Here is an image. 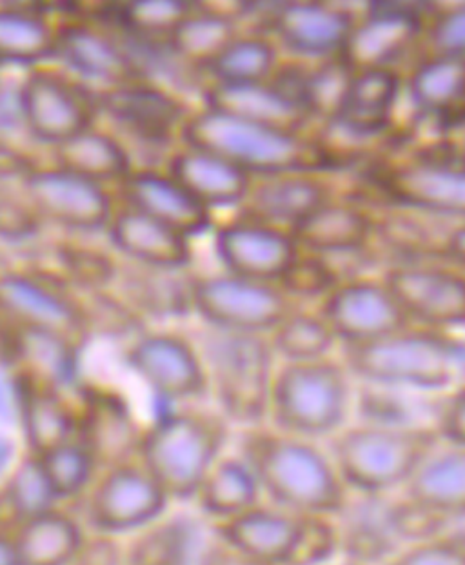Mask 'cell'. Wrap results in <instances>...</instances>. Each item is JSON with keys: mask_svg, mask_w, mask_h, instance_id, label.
Here are the masks:
<instances>
[{"mask_svg": "<svg viewBox=\"0 0 465 565\" xmlns=\"http://www.w3.org/2000/svg\"><path fill=\"white\" fill-rule=\"evenodd\" d=\"M236 452L255 475L264 502L332 519L348 499L324 443L262 424L239 431Z\"/></svg>", "mask_w": 465, "mask_h": 565, "instance_id": "obj_1", "label": "cell"}, {"mask_svg": "<svg viewBox=\"0 0 465 565\" xmlns=\"http://www.w3.org/2000/svg\"><path fill=\"white\" fill-rule=\"evenodd\" d=\"M342 364L369 387L440 395L461 386L465 345L447 329L408 324L380 339L344 344Z\"/></svg>", "mask_w": 465, "mask_h": 565, "instance_id": "obj_2", "label": "cell"}, {"mask_svg": "<svg viewBox=\"0 0 465 565\" xmlns=\"http://www.w3.org/2000/svg\"><path fill=\"white\" fill-rule=\"evenodd\" d=\"M231 437L233 427L215 407L182 404L142 427L135 457L165 489L171 504H184L228 451Z\"/></svg>", "mask_w": 465, "mask_h": 565, "instance_id": "obj_3", "label": "cell"}, {"mask_svg": "<svg viewBox=\"0 0 465 565\" xmlns=\"http://www.w3.org/2000/svg\"><path fill=\"white\" fill-rule=\"evenodd\" d=\"M349 493H399L440 440L425 424H346L326 440Z\"/></svg>", "mask_w": 465, "mask_h": 565, "instance_id": "obj_4", "label": "cell"}, {"mask_svg": "<svg viewBox=\"0 0 465 565\" xmlns=\"http://www.w3.org/2000/svg\"><path fill=\"white\" fill-rule=\"evenodd\" d=\"M193 148L220 154L247 175L317 173L331 166L320 146L300 139L295 131L242 119L220 109H205L184 126Z\"/></svg>", "mask_w": 465, "mask_h": 565, "instance_id": "obj_5", "label": "cell"}, {"mask_svg": "<svg viewBox=\"0 0 465 565\" xmlns=\"http://www.w3.org/2000/svg\"><path fill=\"white\" fill-rule=\"evenodd\" d=\"M200 356L216 412L231 427L250 429L267 424L275 376V353L267 334L205 328Z\"/></svg>", "mask_w": 465, "mask_h": 565, "instance_id": "obj_6", "label": "cell"}, {"mask_svg": "<svg viewBox=\"0 0 465 565\" xmlns=\"http://www.w3.org/2000/svg\"><path fill=\"white\" fill-rule=\"evenodd\" d=\"M351 375L342 362H286L275 371L267 424L298 437L326 443L349 420Z\"/></svg>", "mask_w": 465, "mask_h": 565, "instance_id": "obj_7", "label": "cell"}, {"mask_svg": "<svg viewBox=\"0 0 465 565\" xmlns=\"http://www.w3.org/2000/svg\"><path fill=\"white\" fill-rule=\"evenodd\" d=\"M210 530L270 565H324L337 558V530L331 516L302 513L264 500Z\"/></svg>", "mask_w": 465, "mask_h": 565, "instance_id": "obj_8", "label": "cell"}, {"mask_svg": "<svg viewBox=\"0 0 465 565\" xmlns=\"http://www.w3.org/2000/svg\"><path fill=\"white\" fill-rule=\"evenodd\" d=\"M78 504L84 530L101 535H131L171 508V500L137 457L98 469Z\"/></svg>", "mask_w": 465, "mask_h": 565, "instance_id": "obj_9", "label": "cell"}, {"mask_svg": "<svg viewBox=\"0 0 465 565\" xmlns=\"http://www.w3.org/2000/svg\"><path fill=\"white\" fill-rule=\"evenodd\" d=\"M295 308L275 282L230 271L191 278L190 309L210 328L267 334Z\"/></svg>", "mask_w": 465, "mask_h": 565, "instance_id": "obj_10", "label": "cell"}, {"mask_svg": "<svg viewBox=\"0 0 465 565\" xmlns=\"http://www.w3.org/2000/svg\"><path fill=\"white\" fill-rule=\"evenodd\" d=\"M129 370L160 401L173 406L199 404L208 396V375L200 351L184 334L149 331L124 353Z\"/></svg>", "mask_w": 465, "mask_h": 565, "instance_id": "obj_11", "label": "cell"}, {"mask_svg": "<svg viewBox=\"0 0 465 565\" xmlns=\"http://www.w3.org/2000/svg\"><path fill=\"white\" fill-rule=\"evenodd\" d=\"M382 280L410 324L447 331L464 326L465 278L461 268L413 260L389 268Z\"/></svg>", "mask_w": 465, "mask_h": 565, "instance_id": "obj_12", "label": "cell"}, {"mask_svg": "<svg viewBox=\"0 0 465 565\" xmlns=\"http://www.w3.org/2000/svg\"><path fill=\"white\" fill-rule=\"evenodd\" d=\"M17 111L36 140L61 145L92 128V98L78 84L50 70H33L17 89Z\"/></svg>", "mask_w": 465, "mask_h": 565, "instance_id": "obj_13", "label": "cell"}, {"mask_svg": "<svg viewBox=\"0 0 465 565\" xmlns=\"http://www.w3.org/2000/svg\"><path fill=\"white\" fill-rule=\"evenodd\" d=\"M22 184L31 210L56 226L89 233L112 221L115 210L106 188L64 168H33Z\"/></svg>", "mask_w": 465, "mask_h": 565, "instance_id": "obj_14", "label": "cell"}, {"mask_svg": "<svg viewBox=\"0 0 465 565\" xmlns=\"http://www.w3.org/2000/svg\"><path fill=\"white\" fill-rule=\"evenodd\" d=\"M342 344H360L410 324L382 278H351L338 282L320 308Z\"/></svg>", "mask_w": 465, "mask_h": 565, "instance_id": "obj_15", "label": "cell"}, {"mask_svg": "<svg viewBox=\"0 0 465 565\" xmlns=\"http://www.w3.org/2000/svg\"><path fill=\"white\" fill-rule=\"evenodd\" d=\"M389 199L422 215L464 221L465 173L461 160L420 157L397 166L383 179Z\"/></svg>", "mask_w": 465, "mask_h": 565, "instance_id": "obj_16", "label": "cell"}, {"mask_svg": "<svg viewBox=\"0 0 465 565\" xmlns=\"http://www.w3.org/2000/svg\"><path fill=\"white\" fill-rule=\"evenodd\" d=\"M215 252L225 271L276 284L297 257L298 246L284 227L239 216L216 227Z\"/></svg>", "mask_w": 465, "mask_h": 565, "instance_id": "obj_17", "label": "cell"}, {"mask_svg": "<svg viewBox=\"0 0 465 565\" xmlns=\"http://www.w3.org/2000/svg\"><path fill=\"white\" fill-rule=\"evenodd\" d=\"M393 494H348L340 511L332 516L337 530V556L383 565L404 547L394 519Z\"/></svg>", "mask_w": 465, "mask_h": 565, "instance_id": "obj_18", "label": "cell"}, {"mask_svg": "<svg viewBox=\"0 0 465 565\" xmlns=\"http://www.w3.org/2000/svg\"><path fill=\"white\" fill-rule=\"evenodd\" d=\"M0 309L24 329H35L77 342L87 317L75 300L24 273L0 275Z\"/></svg>", "mask_w": 465, "mask_h": 565, "instance_id": "obj_19", "label": "cell"}, {"mask_svg": "<svg viewBox=\"0 0 465 565\" xmlns=\"http://www.w3.org/2000/svg\"><path fill=\"white\" fill-rule=\"evenodd\" d=\"M210 536V525L193 509L171 505L124 536V565H197Z\"/></svg>", "mask_w": 465, "mask_h": 565, "instance_id": "obj_20", "label": "cell"}, {"mask_svg": "<svg viewBox=\"0 0 465 565\" xmlns=\"http://www.w3.org/2000/svg\"><path fill=\"white\" fill-rule=\"evenodd\" d=\"M399 494L444 524L465 525V447L438 444Z\"/></svg>", "mask_w": 465, "mask_h": 565, "instance_id": "obj_21", "label": "cell"}, {"mask_svg": "<svg viewBox=\"0 0 465 565\" xmlns=\"http://www.w3.org/2000/svg\"><path fill=\"white\" fill-rule=\"evenodd\" d=\"M118 184L123 190L124 206L142 211L144 215L173 227L184 237H199L213 224V211L202 206L169 173L129 171Z\"/></svg>", "mask_w": 465, "mask_h": 565, "instance_id": "obj_22", "label": "cell"}, {"mask_svg": "<svg viewBox=\"0 0 465 565\" xmlns=\"http://www.w3.org/2000/svg\"><path fill=\"white\" fill-rule=\"evenodd\" d=\"M113 246L137 266L157 269H184L191 260V238L173 227L124 206L113 211L108 222Z\"/></svg>", "mask_w": 465, "mask_h": 565, "instance_id": "obj_23", "label": "cell"}, {"mask_svg": "<svg viewBox=\"0 0 465 565\" xmlns=\"http://www.w3.org/2000/svg\"><path fill=\"white\" fill-rule=\"evenodd\" d=\"M331 199V190L315 173L270 175L258 184L251 182L246 199L239 206V216L272 226L293 227Z\"/></svg>", "mask_w": 465, "mask_h": 565, "instance_id": "obj_24", "label": "cell"}, {"mask_svg": "<svg viewBox=\"0 0 465 565\" xmlns=\"http://www.w3.org/2000/svg\"><path fill=\"white\" fill-rule=\"evenodd\" d=\"M140 433L128 404L115 393H92L78 412L75 437L89 449L98 469L135 457Z\"/></svg>", "mask_w": 465, "mask_h": 565, "instance_id": "obj_25", "label": "cell"}, {"mask_svg": "<svg viewBox=\"0 0 465 565\" xmlns=\"http://www.w3.org/2000/svg\"><path fill=\"white\" fill-rule=\"evenodd\" d=\"M19 565H70L83 544V522L62 505L17 522L8 533Z\"/></svg>", "mask_w": 465, "mask_h": 565, "instance_id": "obj_26", "label": "cell"}, {"mask_svg": "<svg viewBox=\"0 0 465 565\" xmlns=\"http://www.w3.org/2000/svg\"><path fill=\"white\" fill-rule=\"evenodd\" d=\"M300 252L320 257L348 255L366 247L374 233V221L362 207L349 202L331 201L311 211L289 227Z\"/></svg>", "mask_w": 465, "mask_h": 565, "instance_id": "obj_27", "label": "cell"}, {"mask_svg": "<svg viewBox=\"0 0 465 565\" xmlns=\"http://www.w3.org/2000/svg\"><path fill=\"white\" fill-rule=\"evenodd\" d=\"M261 502V488L250 466L239 452L225 451L204 475L188 504L205 524L215 527Z\"/></svg>", "mask_w": 465, "mask_h": 565, "instance_id": "obj_28", "label": "cell"}, {"mask_svg": "<svg viewBox=\"0 0 465 565\" xmlns=\"http://www.w3.org/2000/svg\"><path fill=\"white\" fill-rule=\"evenodd\" d=\"M168 173L210 211L241 206L253 182L230 160L193 146L175 154Z\"/></svg>", "mask_w": 465, "mask_h": 565, "instance_id": "obj_29", "label": "cell"}, {"mask_svg": "<svg viewBox=\"0 0 465 565\" xmlns=\"http://www.w3.org/2000/svg\"><path fill=\"white\" fill-rule=\"evenodd\" d=\"M210 108L289 131H295L309 114L297 93L262 83L219 84L211 92Z\"/></svg>", "mask_w": 465, "mask_h": 565, "instance_id": "obj_30", "label": "cell"}, {"mask_svg": "<svg viewBox=\"0 0 465 565\" xmlns=\"http://www.w3.org/2000/svg\"><path fill=\"white\" fill-rule=\"evenodd\" d=\"M399 95V78L383 67H369L349 78L335 120L348 134L366 137L388 126Z\"/></svg>", "mask_w": 465, "mask_h": 565, "instance_id": "obj_31", "label": "cell"}, {"mask_svg": "<svg viewBox=\"0 0 465 565\" xmlns=\"http://www.w3.org/2000/svg\"><path fill=\"white\" fill-rule=\"evenodd\" d=\"M21 420L31 455H41L77 435L78 412L61 395V387L33 376L24 379Z\"/></svg>", "mask_w": 465, "mask_h": 565, "instance_id": "obj_32", "label": "cell"}, {"mask_svg": "<svg viewBox=\"0 0 465 565\" xmlns=\"http://www.w3.org/2000/svg\"><path fill=\"white\" fill-rule=\"evenodd\" d=\"M55 159L59 168L103 185L123 182L131 171L126 149L109 135L93 128L56 145Z\"/></svg>", "mask_w": 465, "mask_h": 565, "instance_id": "obj_33", "label": "cell"}, {"mask_svg": "<svg viewBox=\"0 0 465 565\" xmlns=\"http://www.w3.org/2000/svg\"><path fill=\"white\" fill-rule=\"evenodd\" d=\"M35 6L0 8V66H33L55 53L56 33Z\"/></svg>", "mask_w": 465, "mask_h": 565, "instance_id": "obj_34", "label": "cell"}, {"mask_svg": "<svg viewBox=\"0 0 465 565\" xmlns=\"http://www.w3.org/2000/svg\"><path fill=\"white\" fill-rule=\"evenodd\" d=\"M104 104L118 122L151 139H162L182 119V108L173 97L146 86L115 89Z\"/></svg>", "mask_w": 465, "mask_h": 565, "instance_id": "obj_35", "label": "cell"}, {"mask_svg": "<svg viewBox=\"0 0 465 565\" xmlns=\"http://www.w3.org/2000/svg\"><path fill=\"white\" fill-rule=\"evenodd\" d=\"M275 356L286 362H306V360L329 356L338 340L320 311L311 313L295 308L292 313L267 333Z\"/></svg>", "mask_w": 465, "mask_h": 565, "instance_id": "obj_36", "label": "cell"}, {"mask_svg": "<svg viewBox=\"0 0 465 565\" xmlns=\"http://www.w3.org/2000/svg\"><path fill=\"white\" fill-rule=\"evenodd\" d=\"M35 457L59 504L81 499L98 473L95 458L77 437Z\"/></svg>", "mask_w": 465, "mask_h": 565, "instance_id": "obj_37", "label": "cell"}, {"mask_svg": "<svg viewBox=\"0 0 465 565\" xmlns=\"http://www.w3.org/2000/svg\"><path fill=\"white\" fill-rule=\"evenodd\" d=\"M55 53L83 77L115 83L124 77L126 64L108 42L84 28H67L56 33Z\"/></svg>", "mask_w": 465, "mask_h": 565, "instance_id": "obj_38", "label": "cell"}, {"mask_svg": "<svg viewBox=\"0 0 465 565\" xmlns=\"http://www.w3.org/2000/svg\"><path fill=\"white\" fill-rule=\"evenodd\" d=\"M282 30L293 46L324 53L346 39L348 21L323 6H293L282 17Z\"/></svg>", "mask_w": 465, "mask_h": 565, "instance_id": "obj_39", "label": "cell"}, {"mask_svg": "<svg viewBox=\"0 0 465 565\" xmlns=\"http://www.w3.org/2000/svg\"><path fill=\"white\" fill-rule=\"evenodd\" d=\"M17 348L33 371V379L62 387L75 373V344L56 334L22 328Z\"/></svg>", "mask_w": 465, "mask_h": 565, "instance_id": "obj_40", "label": "cell"}, {"mask_svg": "<svg viewBox=\"0 0 465 565\" xmlns=\"http://www.w3.org/2000/svg\"><path fill=\"white\" fill-rule=\"evenodd\" d=\"M4 500L15 524L31 514L41 513L44 509L61 505L42 475L39 460L31 452L15 469V473L11 475L10 482L6 486Z\"/></svg>", "mask_w": 465, "mask_h": 565, "instance_id": "obj_41", "label": "cell"}, {"mask_svg": "<svg viewBox=\"0 0 465 565\" xmlns=\"http://www.w3.org/2000/svg\"><path fill=\"white\" fill-rule=\"evenodd\" d=\"M462 95V64L456 58L431 62L413 78V97L427 111L455 108Z\"/></svg>", "mask_w": 465, "mask_h": 565, "instance_id": "obj_42", "label": "cell"}, {"mask_svg": "<svg viewBox=\"0 0 465 565\" xmlns=\"http://www.w3.org/2000/svg\"><path fill=\"white\" fill-rule=\"evenodd\" d=\"M273 53L261 41L233 42L220 50L215 58V73L220 84L262 83L272 70Z\"/></svg>", "mask_w": 465, "mask_h": 565, "instance_id": "obj_43", "label": "cell"}, {"mask_svg": "<svg viewBox=\"0 0 465 565\" xmlns=\"http://www.w3.org/2000/svg\"><path fill=\"white\" fill-rule=\"evenodd\" d=\"M383 565H465V525L414 540Z\"/></svg>", "mask_w": 465, "mask_h": 565, "instance_id": "obj_44", "label": "cell"}, {"mask_svg": "<svg viewBox=\"0 0 465 565\" xmlns=\"http://www.w3.org/2000/svg\"><path fill=\"white\" fill-rule=\"evenodd\" d=\"M278 288L292 298L293 302L304 298H324L338 284L337 273L329 268L324 257L298 249L289 268L278 278Z\"/></svg>", "mask_w": 465, "mask_h": 565, "instance_id": "obj_45", "label": "cell"}, {"mask_svg": "<svg viewBox=\"0 0 465 565\" xmlns=\"http://www.w3.org/2000/svg\"><path fill=\"white\" fill-rule=\"evenodd\" d=\"M408 33L410 28L405 19L380 17L369 26L362 28V31L355 36L353 52H351L353 58L358 64H366V70L380 67V62L391 55L389 50L399 46Z\"/></svg>", "mask_w": 465, "mask_h": 565, "instance_id": "obj_46", "label": "cell"}, {"mask_svg": "<svg viewBox=\"0 0 465 565\" xmlns=\"http://www.w3.org/2000/svg\"><path fill=\"white\" fill-rule=\"evenodd\" d=\"M430 426L440 444L465 447V391L462 384L440 393L431 407Z\"/></svg>", "mask_w": 465, "mask_h": 565, "instance_id": "obj_47", "label": "cell"}, {"mask_svg": "<svg viewBox=\"0 0 465 565\" xmlns=\"http://www.w3.org/2000/svg\"><path fill=\"white\" fill-rule=\"evenodd\" d=\"M228 35L230 26L224 19L216 15L200 17L180 24L177 30V44L182 52L210 53L222 50Z\"/></svg>", "mask_w": 465, "mask_h": 565, "instance_id": "obj_48", "label": "cell"}, {"mask_svg": "<svg viewBox=\"0 0 465 565\" xmlns=\"http://www.w3.org/2000/svg\"><path fill=\"white\" fill-rule=\"evenodd\" d=\"M70 565H124L123 539L86 531Z\"/></svg>", "mask_w": 465, "mask_h": 565, "instance_id": "obj_49", "label": "cell"}, {"mask_svg": "<svg viewBox=\"0 0 465 565\" xmlns=\"http://www.w3.org/2000/svg\"><path fill=\"white\" fill-rule=\"evenodd\" d=\"M131 8L135 19L149 28L173 24L182 15V4L179 0H137Z\"/></svg>", "mask_w": 465, "mask_h": 565, "instance_id": "obj_50", "label": "cell"}, {"mask_svg": "<svg viewBox=\"0 0 465 565\" xmlns=\"http://www.w3.org/2000/svg\"><path fill=\"white\" fill-rule=\"evenodd\" d=\"M197 565H270L258 561L255 556L247 555L244 551L236 550L235 545L228 544L224 540L211 533L202 555Z\"/></svg>", "mask_w": 465, "mask_h": 565, "instance_id": "obj_51", "label": "cell"}, {"mask_svg": "<svg viewBox=\"0 0 465 565\" xmlns=\"http://www.w3.org/2000/svg\"><path fill=\"white\" fill-rule=\"evenodd\" d=\"M35 211L27 210L17 202H0V235L27 237L35 230Z\"/></svg>", "mask_w": 465, "mask_h": 565, "instance_id": "obj_52", "label": "cell"}, {"mask_svg": "<svg viewBox=\"0 0 465 565\" xmlns=\"http://www.w3.org/2000/svg\"><path fill=\"white\" fill-rule=\"evenodd\" d=\"M33 170L27 157L13 146L0 140V177L2 179H22Z\"/></svg>", "mask_w": 465, "mask_h": 565, "instance_id": "obj_53", "label": "cell"}, {"mask_svg": "<svg viewBox=\"0 0 465 565\" xmlns=\"http://www.w3.org/2000/svg\"><path fill=\"white\" fill-rule=\"evenodd\" d=\"M438 42L447 50H461L464 44V15L456 13L438 30Z\"/></svg>", "mask_w": 465, "mask_h": 565, "instance_id": "obj_54", "label": "cell"}, {"mask_svg": "<svg viewBox=\"0 0 465 565\" xmlns=\"http://www.w3.org/2000/svg\"><path fill=\"white\" fill-rule=\"evenodd\" d=\"M0 565H19L10 535L4 531H0Z\"/></svg>", "mask_w": 465, "mask_h": 565, "instance_id": "obj_55", "label": "cell"}, {"mask_svg": "<svg viewBox=\"0 0 465 565\" xmlns=\"http://www.w3.org/2000/svg\"><path fill=\"white\" fill-rule=\"evenodd\" d=\"M11 455H13V446H11L10 440H8V438L0 437V471L8 466Z\"/></svg>", "mask_w": 465, "mask_h": 565, "instance_id": "obj_56", "label": "cell"}, {"mask_svg": "<svg viewBox=\"0 0 465 565\" xmlns=\"http://www.w3.org/2000/svg\"><path fill=\"white\" fill-rule=\"evenodd\" d=\"M6 413H10V406H8V398H6L4 390L0 386V417L6 415Z\"/></svg>", "mask_w": 465, "mask_h": 565, "instance_id": "obj_57", "label": "cell"}, {"mask_svg": "<svg viewBox=\"0 0 465 565\" xmlns=\"http://www.w3.org/2000/svg\"><path fill=\"white\" fill-rule=\"evenodd\" d=\"M324 565H369V564H362V562L348 561V558H340V556H337V558H332L331 562H328V564H324Z\"/></svg>", "mask_w": 465, "mask_h": 565, "instance_id": "obj_58", "label": "cell"}]
</instances>
